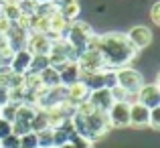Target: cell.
Listing matches in <instances>:
<instances>
[{
  "mask_svg": "<svg viewBox=\"0 0 160 148\" xmlns=\"http://www.w3.org/2000/svg\"><path fill=\"white\" fill-rule=\"evenodd\" d=\"M98 51L102 53L108 69L126 67L138 57V51L132 47L126 33H103V35H99Z\"/></svg>",
  "mask_w": 160,
  "mask_h": 148,
  "instance_id": "obj_1",
  "label": "cell"
},
{
  "mask_svg": "<svg viewBox=\"0 0 160 148\" xmlns=\"http://www.w3.org/2000/svg\"><path fill=\"white\" fill-rule=\"evenodd\" d=\"M95 35V31H93V27H91L89 23H85V20H73V23H69V27H67V33H65V37L63 39L67 41V43L71 45L75 51H77L79 55L85 51V45H87V41L91 39V37Z\"/></svg>",
  "mask_w": 160,
  "mask_h": 148,
  "instance_id": "obj_2",
  "label": "cell"
},
{
  "mask_svg": "<svg viewBox=\"0 0 160 148\" xmlns=\"http://www.w3.org/2000/svg\"><path fill=\"white\" fill-rule=\"evenodd\" d=\"M85 124H87V134H89L91 142L103 138L109 130H112L109 120H108V114L106 112H98V110H93L89 116H85Z\"/></svg>",
  "mask_w": 160,
  "mask_h": 148,
  "instance_id": "obj_3",
  "label": "cell"
},
{
  "mask_svg": "<svg viewBox=\"0 0 160 148\" xmlns=\"http://www.w3.org/2000/svg\"><path fill=\"white\" fill-rule=\"evenodd\" d=\"M116 79H118V85L124 87L128 94H136V91L144 85L142 73L138 69H134V67H130V65L116 69Z\"/></svg>",
  "mask_w": 160,
  "mask_h": 148,
  "instance_id": "obj_4",
  "label": "cell"
},
{
  "mask_svg": "<svg viewBox=\"0 0 160 148\" xmlns=\"http://www.w3.org/2000/svg\"><path fill=\"white\" fill-rule=\"evenodd\" d=\"M75 63L79 65L81 75H83V73H95V71L108 69L106 63H103L102 53H99L98 49H93V51H83V53L77 57V61H75Z\"/></svg>",
  "mask_w": 160,
  "mask_h": 148,
  "instance_id": "obj_5",
  "label": "cell"
},
{
  "mask_svg": "<svg viewBox=\"0 0 160 148\" xmlns=\"http://www.w3.org/2000/svg\"><path fill=\"white\" fill-rule=\"evenodd\" d=\"M108 120L112 128H128L130 126V104L128 101H113L108 110Z\"/></svg>",
  "mask_w": 160,
  "mask_h": 148,
  "instance_id": "obj_6",
  "label": "cell"
},
{
  "mask_svg": "<svg viewBox=\"0 0 160 148\" xmlns=\"http://www.w3.org/2000/svg\"><path fill=\"white\" fill-rule=\"evenodd\" d=\"M134 101L142 104L148 110L160 108V87H158V83H144V85L134 94Z\"/></svg>",
  "mask_w": 160,
  "mask_h": 148,
  "instance_id": "obj_7",
  "label": "cell"
},
{
  "mask_svg": "<svg viewBox=\"0 0 160 148\" xmlns=\"http://www.w3.org/2000/svg\"><path fill=\"white\" fill-rule=\"evenodd\" d=\"M126 37H128V41L132 43V47L140 53V51H144L146 47H150L152 45V31H150L148 27H144V24H136V27H132L128 33H126Z\"/></svg>",
  "mask_w": 160,
  "mask_h": 148,
  "instance_id": "obj_8",
  "label": "cell"
},
{
  "mask_svg": "<svg viewBox=\"0 0 160 148\" xmlns=\"http://www.w3.org/2000/svg\"><path fill=\"white\" fill-rule=\"evenodd\" d=\"M31 55H49V49H51V39L47 35H39V33H28L27 39V47Z\"/></svg>",
  "mask_w": 160,
  "mask_h": 148,
  "instance_id": "obj_9",
  "label": "cell"
},
{
  "mask_svg": "<svg viewBox=\"0 0 160 148\" xmlns=\"http://www.w3.org/2000/svg\"><path fill=\"white\" fill-rule=\"evenodd\" d=\"M27 39H28V31H24V28L16 27L14 23L10 24V28H8L6 33V41H8V47L12 51H20L27 47Z\"/></svg>",
  "mask_w": 160,
  "mask_h": 148,
  "instance_id": "obj_10",
  "label": "cell"
},
{
  "mask_svg": "<svg viewBox=\"0 0 160 148\" xmlns=\"http://www.w3.org/2000/svg\"><path fill=\"white\" fill-rule=\"evenodd\" d=\"M91 105H93V110H98V112H108L109 108H112L113 100H112V94H109V89H95V91H89V98H87Z\"/></svg>",
  "mask_w": 160,
  "mask_h": 148,
  "instance_id": "obj_11",
  "label": "cell"
},
{
  "mask_svg": "<svg viewBox=\"0 0 160 148\" xmlns=\"http://www.w3.org/2000/svg\"><path fill=\"white\" fill-rule=\"evenodd\" d=\"M148 116H150L148 108H144L138 101L130 104V126H134V128H146L148 126Z\"/></svg>",
  "mask_w": 160,
  "mask_h": 148,
  "instance_id": "obj_12",
  "label": "cell"
},
{
  "mask_svg": "<svg viewBox=\"0 0 160 148\" xmlns=\"http://www.w3.org/2000/svg\"><path fill=\"white\" fill-rule=\"evenodd\" d=\"M59 79H61V85L69 87L73 83H77L81 79V71H79V65L75 61H69L63 69H59Z\"/></svg>",
  "mask_w": 160,
  "mask_h": 148,
  "instance_id": "obj_13",
  "label": "cell"
},
{
  "mask_svg": "<svg viewBox=\"0 0 160 148\" xmlns=\"http://www.w3.org/2000/svg\"><path fill=\"white\" fill-rule=\"evenodd\" d=\"M87 98H89V89H87V85L79 79L77 83H73V85L67 87V101L73 105L81 104V101H85Z\"/></svg>",
  "mask_w": 160,
  "mask_h": 148,
  "instance_id": "obj_14",
  "label": "cell"
},
{
  "mask_svg": "<svg viewBox=\"0 0 160 148\" xmlns=\"http://www.w3.org/2000/svg\"><path fill=\"white\" fill-rule=\"evenodd\" d=\"M31 57H32V55L28 53L27 49L14 51V57H12V63H10L12 73H20V75L27 73V71H28V65H31Z\"/></svg>",
  "mask_w": 160,
  "mask_h": 148,
  "instance_id": "obj_15",
  "label": "cell"
},
{
  "mask_svg": "<svg viewBox=\"0 0 160 148\" xmlns=\"http://www.w3.org/2000/svg\"><path fill=\"white\" fill-rule=\"evenodd\" d=\"M81 81L87 85L89 91H95V89H103V71H95V73H83L81 75Z\"/></svg>",
  "mask_w": 160,
  "mask_h": 148,
  "instance_id": "obj_16",
  "label": "cell"
},
{
  "mask_svg": "<svg viewBox=\"0 0 160 148\" xmlns=\"http://www.w3.org/2000/svg\"><path fill=\"white\" fill-rule=\"evenodd\" d=\"M39 77H41V83H43L47 89H51V87H57V85H61V79H59V71L57 69H53L51 65L47 67V69H43L39 73Z\"/></svg>",
  "mask_w": 160,
  "mask_h": 148,
  "instance_id": "obj_17",
  "label": "cell"
},
{
  "mask_svg": "<svg viewBox=\"0 0 160 148\" xmlns=\"http://www.w3.org/2000/svg\"><path fill=\"white\" fill-rule=\"evenodd\" d=\"M59 12L63 14V18H65V20L73 23V20H77L79 14H81V4H79V0H73V2L61 6V8H59Z\"/></svg>",
  "mask_w": 160,
  "mask_h": 148,
  "instance_id": "obj_18",
  "label": "cell"
},
{
  "mask_svg": "<svg viewBox=\"0 0 160 148\" xmlns=\"http://www.w3.org/2000/svg\"><path fill=\"white\" fill-rule=\"evenodd\" d=\"M45 112H47V124H49V128H51V130L61 128V126L69 120V118L63 116V112L59 108H51V110H45Z\"/></svg>",
  "mask_w": 160,
  "mask_h": 148,
  "instance_id": "obj_19",
  "label": "cell"
},
{
  "mask_svg": "<svg viewBox=\"0 0 160 148\" xmlns=\"http://www.w3.org/2000/svg\"><path fill=\"white\" fill-rule=\"evenodd\" d=\"M49 31V16H31V24H28V33H39V35H47Z\"/></svg>",
  "mask_w": 160,
  "mask_h": 148,
  "instance_id": "obj_20",
  "label": "cell"
},
{
  "mask_svg": "<svg viewBox=\"0 0 160 148\" xmlns=\"http://www.w3.org/2000/svg\"><path fill=\"white\" fill-rule=\"evenodd\" d=\"M37 114V108L31 104H18L16 105V118L14 120H20V122H27V124H31V120L35 118Z\"/></svg>",
  "mask_w": 160,
  "mask_h": 148,
  "instance_id": "obj_21",
  "label": "cell"
},
{
  "mask_svg": "<svg viewBox=\"0 0 160 148\" xmlns=\"http://www.w3.org/2000/svg\"><path fill=\"white\" fill-rule=\"evenodd\" d=\"M24 89L27 91H32V94H39L41 89H45V85L41 83V77L39 73H24Z\"/></svg>",
  "mask_w": 160,
  "mask_h": 148,
  "instance_id": "obj_22",
  "label": "cell"
},
{
  "mask_svg": "<svg viewBox=\"0 0 160 148\" xmlns=\"http://www.w3.org/2000/svg\"><path fill=\"white\" fill-rule=\"evenodd\" d=\"M49 67V57L47 55H32L31 65H28V73H41L43 69Z\"/></svg>",
  "mask_w": 160,
  "mask_h": 148,
  "instance_id": "obj_23",
  "label": "cell"
},
{
  "mask_svg": "<svg viewBox=\"0 0 160 148\" xmlns=\"http://www.w3.org/2000/svg\"><path fill=\"white\" fill-rule=\"evenodd\" d=\"M31 132H41V130H45V128H49V124H47V112L45 110H37V114H35V118L31 120Z\"/></svg>",
  "mask_w": 160,
  "mask_h": 148,
  "instance_id": "obj_24",
  "label": "cell"
},
{
  "mask_svg": "<svg viewBox=\"0 0 160 148\" xmlns=\"http://www.w3.org/2000/svg\"><path fill=\"white\" fill-rule=\"evenodd\" d=\"M37 140H39V148H55L51 128H45V130H41V132H37Z\"/></svg>",
  "mask_w": 160,
  "mask_h": 148,
  "instance_id": "obj_25",
  "label": "cell"
},
{
  "mask_svg": "<svg viewBox=\"0 0 160 148\" xmlns=\"http://www.w3.org/2000/svg\"><path fill=\"white\" fill-rule=\"evenodd\" d=\"M0 14H2L6 20H10V23H16L22 12H20L18 4H2V12H0Z\"/></svg>",
  "mask_w": 160,
  "mask_h": 148,
  "instance_id": "obj_26",
  "label": "cell"
},
{
  "mask_svg": "<svg viewBox=\"0 0 160 148\" xmlns=\"http://www.w3.org/2000/svg\"><path fill=\"white\" fill-rule=\"evenodd\" d=\"M109 94H112V100L113 101H128V104H132V101H134V94H128V91H126L124 87H120V85L112 87Z\"/></svg>",
  "mask_w": 160,
  "mask_h": 148,
  "instance_id": "obj_27",
  "label": "cell"
},
{
  "mask_svg": "<svg viewBox=\"0 0 160 148\" xmlns=\"http://www.w3.org/2000/svg\"><path fill=\"white\" fill-rule=\"evenodd\" d=\"M0 118L2 120H6V122H14V118H16V105L14 104H4V105H0Z\"/></svg>",
  "mask_w": 160,
  "mask_h": 148,
  "instance_id": "obj_28",
  "label": "cell"
},
{
  "mask_svg": "<svg viewBox=\"0 0 160 148\" xmlns=\"http://www.w3.org/2000/svg\"><path fill=\"white\" fill-rule=\"evenodd\" d=\"M20 148H39V140H37V132H27L18 138Z\"/></svg>",
  "mask_w": 160,
  "mask_h": 148,
  "instance_id": "obj_29",
  "label": "cell"
},
{
  "mask_svg": "<svg viewBox=\"0 0 160 148\" xmlns=\"http://www.w3.org/2000/svg\"><path fill=\"white\" fill-rule=\"evenodd\" d=\"M18 8H20V12L22 14H28V16H32L37 12V6H39V2L37 0H18Z\"/></svg>",
  "mask_w": 160,
  "mask_h": 148,
  "instance_id": "obj_30",
  "label": "cell"
},
{
  "mask_svg": "<svg viewBox=\"0 0 160 148\" xmlns=\"http://www.w3.org/2000/svg\"><path fill=\"white\" fill-rule=\"evenodd\" d=\"M6 87H8V89L24 87V75H20V73H10V75L6 77Z\"/></svg>",
  "mask_w": 160,
  "mask_h": 148,
  "instance_id": "obj_31",
  "label": "cell"
},
{
  "mask_svg": "<svg viewBox=\"0 0 160 148\" xmlns=\"http://www.w3.org/2000/svg\"><path fill=\"white\" fill-rule=\"evenodd\" d=\"M69 142H71L73 148H93V144H95V142H91L89 138H83V136H79V134H73Z\"/></svg>",
  "mask_w": 160,
  "mask_h": 148,
  "instance_id": "obj_32",
  "label": "cell"
},
{
  "mask_svg": "<svg viewBox=\"0 0 160 148\" xmlns=\"http://www.w3.org/2000/svg\"><path fill=\"white\" fill-rule=\"evenodd\" d=\"M103 85H106V89H112V87L118 85L116 69H103Z\"/></svg>",
  "mask_w": 160,
  "mask_h": 148,
  "instance_id": "obj_33",
  "label": "cell"
},
{
  "mask_svg": "<svg viewBox=\"0 0 160 148\" xmlns=\"http://www.w3.org/2000/svg\"><path fill=\"white\" fill-rule=\"evenodd\" d=\"M148 126L154 130V132H158V130H160V108H152V110H150Z\"/></svg>",
  "mask_w": 160,
  "mask_h": 148,
  "instance_id": "obj_34",
  "label": "cell"
},
{
  "mask_svg": "<svg viewBox=\"0 0 160 148\" xmlns=\"http://www.w3.org/2000/svg\"><path fill=\"white\" fill-rule=\"evenodd\" d=\"M27 132H31V126L27 124V122H20V120H14L12 122V134L14 136H22V134H27Z\"/></svg>",
  "mask_w": 160,
  "mask_h": 148,
  "instance_id": "obj_35",
  "label": "cell"
},
{
  "mask_svg": "<svg viewBox=\"0 0 160 148\" xmlns=\"http://www.w3.org/2000/svg\"><path fill=\"white\" fill-rule=\"evenodd\" d=\"M0 148H20L18 136H14V134H8L6 138H2V140H0Z\"/></svg>",
  "mask_w": 160,
  "mask_h": 148,
  "instance_id": "obj_36",
  "label": "cell"
},
{
  "mask_svg": "<svg viewBox=\"0 0 160 148\" xmlns=\"http://www.w3.org/2000/svg\"><path fill=\"white\" fill-rule=\"evenodd\" d=\"M12 57H14V51H12L10 47L2 49V51H0V67H10Z\"/></svg>",
  "mask_w": 160,
  "mask_h": 148,
  "instance_id": "obj_37",
  "label": "cell"
},
{
  "mask_svg": "<svg viewBox=\"0 0 160 148\" xmlns=\"http://www.w3.org/2000/svg\"><path fill=\"white\" fill-rule=\"evenodd\" d=\"M8 134H12V124L0 118V140H2V138H6Z\"/></svg>",
  "mask_w": 160,
  "mask_h": 148,
  "instance_id": "obj_38",
  "label": "cell"
},
{
  "mask_svg": "<svg viewBox=\"0 0 160 148\" xmlns=\"http://www.w3.org/2000/svg\"><path fill=\"white\" fill-rule=\"evenodd\" d=\"M150 18H152L154 24H160V2L152 4V8H150Z\"/></svg>",
  "mask_w": 160,
  "mask_h": 148,
  "instance_id": "obj_39",
  "label": "cell"
},
{
  "mask_svg": "<svg viewBox=\"0 0 160 148\" xmlns=\"http://www.w3.org/2000/svg\"><path fill=\"white\" fill-rule=\"evenodd\" d=\"M10 24H12L10 20H6L2 14H0V35H6V33H8V28H10Z\"/></svg>",
  "mask_w": 160,
  "mask_h": 148,
  "instance_id": "obj_40",
  "label": "cell"
},
{
  "mask_svg": "<svg viewBox=\"0 0 160 148\" xmlns=\"http://www.w3.org/2000/svg\"><path fill=\"white\" fill-rule=\"evenodd\" d=\"M8 104V87H2L0 85V105Z\"/></svg>",
  "mask_w": 160,
  "mask_h": 148,
  "instance_id": "obj_41",
  "label": "cell"
},
{
  "mask_svg": "<svg viewBox=\"0 0 160 148\" xmlns=\"http://www.w3.org/2000/svg\"><path fill=\"white\" fill-rule=\"evenodd\" d=\"M51 2L57 6V10H59L61 6H65V4H69V2H73V0H51Z\"/></svg>",
  "mask_w": 160,
  "mask_h": 148,
  "instance_id": "obj_42",
  "label": "cell"
},
{
  "mask_svg": "<svg viewBox=\"0 0 160 148\" xmlns=\"http://www.w3.org/2000/svg\"><path fill=\"white\" fill-rule=\"evenodd\" d=\"M8 47V41H6V35H0V51Z\"/></svg>",
  "mask_w": 160,
  "mask_h": 148,
  "instance_id": "obj_43",
  "label": "cell"
},
{
  "mask_svg": "<svg viewBox=\"0 0 160 148\" xmlns=\"http://www.w3.org/2000/svg\"><path fill=\"white\" fill-rule=\"evenodd\" d=\"M18 0H0V4H16Z\"/></svg>",
  "mask_w": 160,
  "mask_h": 148,
  "instance_id": "obj_44",
  "label": "cell"
},
{
  "mask_svg": "<svg viewBox=\"0 0 160 148\" xmlns=\"http://www.w3.org/2000/svg\"><path fill=\"white\" fill-rule=\"evenodd\" d=\"M57 148H73V146H71V142H67V144H61V146H57Z\"/></svg>",
  "mask_w": 160,
  "mask_h": 148,
  "instance_id": "obj_45",
  "label": "cell"
},
{
  "mask_svg": "<svg viewBox=\"0 0 160 148\" xmlns=\"http://www.w3.org/2000/svg\"><path fill=\"white\" fill-rule=\"evenodd\" d=\"M37 2H49V0H37Z\"/></svg>",
  "mask_w": 160,
  "mask_h": 148,
  "instance_id": "obj_46",
  "label": "cell"
},
{
  "mask_svg": "<svg viewBox=\"0 0 160 148\" xmlns=\"http://www.w3.org/2000/svg\"><path fill=\"white\" fill-rule=\"evenodd\" d=\"M0 12H2V4H0Z\"/></svg>",
  "mask_w": 160,
  "mask_h": 148,
  "instance_id": "obj_47",
  "label": "cell"
}]
</instances>
